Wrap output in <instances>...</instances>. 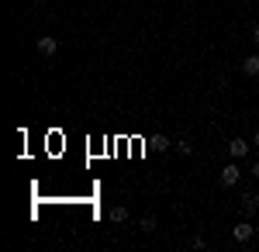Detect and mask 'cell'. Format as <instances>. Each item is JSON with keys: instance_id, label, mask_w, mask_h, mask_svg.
<instances>
[{"instance_id": "6da1fadb", "label": "cell", "mask_w": 259, "mask_h": 252, "mask_svg": "<svg viewBox=\"0 0 259 252\" xmlns=\"http://www.w3.org/2000/svg\"><path fill=\"white\" fill-rule=\"evenodd\" d=\"M239 211H242V218H252V214H259V194H256V190H245V194H242Z\"/></svg>"}, {"instance_id": "7a4b0ae2", "label": "cell", "mask_w": 259, "mask_h": 252, "mask_svg": "<svg viewBox=\"0 0 259 252\" xmlns=\"http://www.w3.org/2000/svg\"><path fill=\"white\" fill-rule=\"evenodd\" d=\"M242 183V170L239 162H228L225 170H221V187H239Z\"/></svg>"}, {"instance_id": "3957f363", "label": "cell", "mask_w": 259, "mask_h": 252, "mask_svg": "<svg viewBox=\"0 0 259 252\" xmlns=\"http://www.w3.org/2000/svg\"><path fill=\"white\" fill-rule=\"evenodd\" d=\"M35 49H38V56H45V59H49V56H56V49H59V41L52 38V35H41V38L35 41Z\"/></svg>"}, {"instance_id": "277c9868", "label": "cell", "mask_w": 259, "mask_h": 252, "mask_svg": "<svg viewBox=\"0 0 259 252\" xmlns=\"http://www.w3.org/2000/svg\"><path fill=\"white\" fill-rule=\"evenodd\" d=\"M249 145H252V142H245V138H232V142H228V155H232V159H245V155H249Z\"/></svg>"}, {"instance_id": "5b68a950", "label": "cell", "mask_w": 259, "mask_h": 252, "mask_svg": "<svg viewBox=\"0 0 259 252\" xmlns=\"http://www.w3.org/2000/svg\"><path fill=\"white\" fill-rule=\"evenodd\" d=\"M252 225H249V218H245V221H239V225H235V232H232V238H235V242H249V238H252Z\"/></svg>"}, {"instance_id": "8992f818", "label": "cell", "mask_w": 259, "mask_h": 252, "mask_svg": "<svg viewBox=\"0 0 259 252\" xmlns=\"http://www.w3.org/2000/svg\"><path fill=\"white\" fill-rule=\"evenodd\" d=\"M242 73H245V76H259V56H245L242 59Z\"/></svg>"}, {"instance_id": "52a82bcc", "label": "cell", "mask_w": 259, "mask_h": 252, "mask_svg": "<svg viewBox=\"0 0 259 252\" xmlns=\"http://www.w3.org/2000/svg\"><path fill=\"white\" fill-rule=\"evenodd\" d=\"M107 218H111L114 225H124V221H128V207H111V211H107Z\"/></svg>"}, {"instance_id": "ba28073f", "label": "cell", "mask_w": 259, "mask_h": 252, "mask_svg": "<svg viewBox=\"0 0 259 252\" xmlns=\"http://www.w3.org/2000/svg\"><path fill=\"white\" fill-rule=\"evenodd\" d=\"M177 152L180 155H194V142H190V138H180V142H177Z\"/></svg>"}, {"instance_id": "9c48e42d", "label": "cell", "mask_w": 259, "mask_h": 252, "mask_svg": "<svg viewBox=\"0 0 259 252\" xmlns=\"http://www.w3.org/2000/svg\"><path fill=\"white\" fill-rule=\"evenodd\" d=\"M152 149H156V152H166V149H169V138H166V135H156V138H152Z\"/></svg>"}, {"instance_id": "30bf717a", "label": "cell", "mask_w": 259, "mask_h": 252, "mask_svg": "<svg viewBox=\"0 0 259 252\" xmlns=\"http://www.w3.org/2000/svg\"><path fill=\"white\" fill-rule=\"evenodd\" d=\"M142 232H156V218H152V214L142 218Z\"/></svg>"}, {"instance_id": "8fae6325", "label": "cell", "mask_w": 259, "mask_h": 252, "mask_svg": "<svg viewBox=\"0 0 259 252\" xmlns=\"http://www.w3.org/2000/svg\"><path fill=\"white\" fill-rule=\"evenodd\" d=\"M252 145H256V149H259V128H256V132H252Z\"/></svg>"}, {"instance_id": "7c38bea8", "label": "cell", "mask_w": 259, "mask_h": 252, "mask_svg": "<svg viewBox=\"0 0 259 252\" xmlns=\"http://www.w3.org/2000/svg\"><path fill=\"white\" fill-rule=\"evenodd\" d=\"M252 176H256V180H259V159H256V162H252Z\"/></svg>"}, {"instance_id": "4fadbf2b", "label": "cell", "mask_w": 259, "mask_h": 252, "mask_svg": "<svg viewBox=\"0 0 259 252\" xmlns=\"http://www.w3.org/2000/svg\"><path fill=\"white\" fill-rule=\"evenodd\" d=\"M252 41H256V45H259V24H256V31H252Z\"/></svg>"}]
</instances>
